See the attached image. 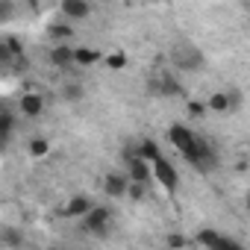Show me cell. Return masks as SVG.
<instances>
[{"instance_id":"cell-1","label":"cell","mask_w":250,"mask_h":250,"mask_svg":"<svg viewBox=\"0 0 250 250\" xmlns=\"http://www.w3.org/2000/svg\"><path fill=\"white\" fill-rule=\"evenodd\" d=\"M171 142H174V147L180 150V156L186 159V162H191L197 171H209L212 165H215V156H212V150H209V145L206 142H200L191 130H186V127H171Z\"/></svg>"},{"instance_id":"cell-2","label":"cell","mask_w":250,"mask_h":250,"mask_svg":"<svg viewBox=\"0 0 250 250\" xmlns=\"http://www.w3.org/2000/svg\"><path fill=\"white\" fill-rule=\"evenodd\" d=\"M171 59H174V65L183 68V71H194V68L203 65V53H200L191 42H180V44L171 50Z\"/></svg>"},{"instance_id":"cell-3","label":"cell","mask_w":250,"mask_h":250,"mask_svg":"<svg viewBox=\"0 0 250 250\" xmlns=\"http://www.w3.org/2000/svg\"><path fill=\"white\" fill-rule=\"evenodd\" d=\"M150 174L156 177V183H159L165 191H171V194L177 191V171H174V165H171L162 153L150 159Z\"/></svg>"},{"instance_id":"cell-4","label":"cell","mask_w":250,"mask_h":250,"mask_svg":"<svg viewBox=\"0 0 250 250\" xmlns=\"http://www.w3.org/2000/svg\"><path fill=\"white\" fill-rule=\"evenodd\" d=\"M109 209H103V206H91L85 215H83V227L88 229V232H103V227H109Z\"/></svg>"},{"instance_id":"cell-5","label":"cell","mask_w":250,"mask_h":250,"mask_svg":"<svg viewBox=\"0 0 250 250\" xmlns=\"http://www.w3.org/2000/svg\"><path fill=\"white\" fill-rule=\"evenodd\" d=\"M127 165H130V177H133V183H142V186H147V183L153 180V174H150L147 162H145L139 153H130V156H127Z\"/></svg>"},{"instance_id":"cell-6","label":"cell","mask_w":250,"mask_h":250,"mask_svg":"<svg viewBox=\"0 0 250 250\" xmlns=\"http://www.w3.org/2000/svg\"><path fill=\"white\" fill-rule=\"evenodd\" d=\"M197 241H200L203 247H212V250H241V244H238V241L221 238V235H218V232H212V229H203V232L197 235Z\"/></svg>"},{"instance_id":"cell-7","label":"cell","mask_w":250,"mask_h":250,"mask_svg":"<svg viewBox=\"0 0 250 250\" xmlns=\"http://www.w3.org/2000/svg\"><path fill=\"white\" fill-rule=\"evenodd\" d=\"M62 15L71 21H80L88 15V0H62Z\"/></svg>"},{"instance_id":"cell-8","label":"cell","mask_w":250,"mask_h":250,"mask_svg":"<svg viewBox=\"0 0 250 250\" xmlns=\"http://www.w3.org/2000/svg\"><path fill=\"white\" fill-rule=\"evenodd\" d=\"M127 186H130V180H127V177L112 174V177L106 180V194H109V197H121V194H127Z\"/></svg>"},{"instance_id":"cell-9","label":"cell","mask_w":250,"mask_h":250,"mask_svg":"<svg viewBox=\"0 0 250 250\" xmlns=\"http://www.w3.org/2000/svg\"><path fill=\"white\" fill-rule=\"evenodd\" d=\"M42 109H44V100H42L39 94H24V97H21V112H24V115L36 118Z\"/></svg>"},{"instance_id":"cell-10","label":"cell","mask_w":250,"mask_h":250,"mask_svg":"<svg viewBox=\"0 0 250 250\" xmlns=\"http://www.w3.org/2000/svg\"><path fill=\"white\" fill-rule=\"evenodd\" d=\"M91 206H94V203H91L88 197H74V200L65 206V215H68V218H83Z\"/></svg>"},{"instance_id":"cell-11","label":"cell","mask_w":250,"mask_h":250,"mask_svg":"<svg viewBox=\"0 0 250 250\" xmlns=\"http://www.w3.org/2000/svg\"><path fill=\"white\" fill-rule=\"evenodd\" d=\"M12 133V115L9 112H0V147L6 145V136Z\"/></svg>"},{"instance_id":"cell-12","label":"cell","mask_w":250,"mask_h":250,"mask_svg":"<svg viewBox=\"0 0 250 250\" xmlns=\"http://www.w3.org/2000/svg\"><path fill=\"white\" fill-rule=\"evenodd\" d=\"M100 59V53L97 50H74V62H80V65H91V62H97Z\"/></svg>"},{"instance_id":"cell-13","label":"cell","mask_w":250,"mask_h":250,"mask_svg":"<svg viewBox=\"0 0 250 250\" xmlns=\"http://www.w3.org/2000/svg\"><path fill=\"white\" fill-rule=\"evenodd\" d=\"M50 59H53L56 65H68V62H74V50H68V47H56V50L50 53Z\"/></svg>"},{"instance_id":"cell-14","label":"cell","mask_w":250,"mask_h":250,"mask_svg":"<svg viewBox=\"0 0 250 250\" xmlns=\"http://www.w3.org/2000/svg\"><path fill=\"white\" fill-rule=\"evenodd\" d=\"M62 94H65L68 100H80V97H83V88H80L77 83H71V85H65V88H62Z\"/></svg>"},{"instance_id":"cell-15","label":"cell","mask_w":250,"mask_h":250,"mask_svg":"<svg viewBox=\"0 0 250 250\" xmlns=\"http://www.w3.org/2000/svg\"><path fill=\"white\" fill-rule=\"evenodd\" d=\"M30 150H33V156H44V153H47V142H42V139H36V142L30 145Z\"/></svg>"},{"instance_id":"cell-16","label":"cell","mask_w":250,"mask_h":250,"mask_svg":"<svg viewBox=\"0 0 250 250\" xmlns=\"http://www.w3.org/2000/svg\"><path fill=\"white\" fill-rule=\"evenodd\" d=\"M106 65L109 68H124V56L121 53H112V56H106Z\"/></svg>"},{"instance_id":"cell-17","label":"cell","mask_w":250,"mask_h":250,"mask_svg":"<svg viewBox=\"0 0 250 250\" xmlns=\"http://www.w3.org/2000/svg\"><path fill=\"white\" fill-rule=\"evenodd\" d=\"M50 33H53V36H68V27H62V24H53V27H50Z\"/></svg>"},{"instance_id":"cell-18","label":"cell","mask_w":250,"mask_h":250,"mask_svg":"<svg viewBox=\"0 0 250 250\" xmlns=\"http://www.w3.org/2000/svg\"><path fill=\"white\" fill-rule=\"evenodd\" d=\"M168 244H171V247H183V244H186V238H183V235H171V238H168Z\"/></svg>"},{"instance_id":"cell-19","label":"cell","mask_w":250,"mask_h":250,"mask_svg":"<svg viewBox=\"0 0 250 250\" xmlns=\"http://www.w3.org/2000/svg\"><path fill=\"white\" fill-rule=\"evenodd\" d=\"M188 109H191V115H200V112H203V106H200V103H191Z\"/></svg>"}]
</instances>
